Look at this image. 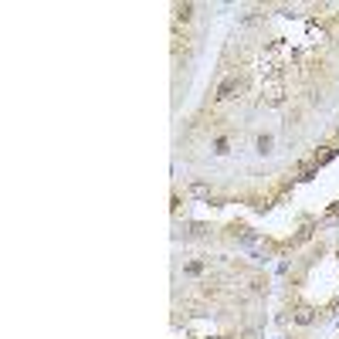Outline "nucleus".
Listing matches in <instances>:
<instances>
[{"label":"nucleus","instance_id":"1","mask_svg":"<svg viewBox=\"0 0 339 339\" xmlns=\"http://www.w3.org/2000/svg\"><path fill=\"white\" fill-rule=\"evenodd\" d=\"M282 99H285L282 75H278V71H271L268 81H265V102H268V105H282Z\"/></svg>","mask_w":339,"mask_h":339},{"label":"nucleus","instance_id":"2","mask_svg":"<svg viewBox=\"0 0 339 339\" xmlns=\"http://www.w3.org/2000/svg\"><path fill=\"white\" fill-rule=\"evenodd\" d=\"M237 92H241V78H237V71H231V75H227V78L217 85V95H214V99H217V102H231Z\"/></svg>","mask_w":339,"mask_h":339},{"label":"nucleus","instance_id":"7","mask_svg":"<svg viewBox=\"0 0 339 339\" xmlns=\"http://www.w3.org/2000/svg\"><path fill=\"white\" fill-rule=\"evenodd\" d=\"M214 153H221V156H224V153H227V139H217V143H214Z\"/></svg>","mask_w":339,"mask_h":339},{"label":"nucleus","instance_id":"6","mask_svg":"<svg viewBox=\"0 0 339 339\" xmlns=\"http://www.w3.org/2000/svg\"><path fill=\"white\" fill-rule=\"evenodd\" d=\"M258 153H261V156L271 153V136H261V139H258Z\"/></svg>","mask_w":339,"mask_h":339},{"label":"nucleus","instance_id":"4","mask_svg":"<svg viewBox=\"0 0 339 339\" xmlns=\"http://www.w3.org/2000/svg\"><path fill=\"white\" fill-rule=\"evenodd\" d=\"M312 319H316V316H312V309H305V305H302V309H295V322H299V326H309Z\"/></svg>","mask_w":339,"mask_h":339},{"label":"nucleus","instance_id":"5","mask_svg":"<svg viewBox=\"0 0 339 339\" xmlns=\"http://www.w3.org/2000/svg\"><path fill=\"white\" fill-rule=\"evenodd\" d=\"M190 193H193V197H207V193H210V187H207V183H193Z\"/></svg>","mask_w":339,"mask_h":339},{"label":"nucleus","instance_id":"3","mask_svg":"<svg viewBox=\"0 0 339 339\" xmlns=\"http://www.w3.org/2000/svg\"><path fill=\"white\" fill-rule=\"evenodd\" d=\"M193 11H197V7H193V4H177V7H173V14H177V21H190L193 17Z\"/></svg>","mask_w":339,"mask_h":339}]
</instances>
